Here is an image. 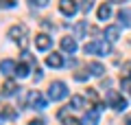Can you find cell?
Wrapping results in <instances>:
<instances>
[{"label": "cell", "mask_w": 131, "mask_h": 125, "mask_svg": "<svg viewBox=\"0 0 131 125\" xmlns=\"http://www.w3.org/2000/svg\"><path fill=\"white\" fill-rule=\"evenodd\" d=\"M98 116H101V110L98 108H90L85 119H83V125H98Z\"/></svg>", "instance_id": "cell-7"}, {"label": "cell", "mask_w": 131, "mask_h": 125, "mask_svg": "<svg viewBox=\"0 0 131 125\" xmlns=\"http://www.w3.org/2000/svg\"><path fill=\"white\" fill-rule=\"evenodd\" d=\"M68 97V88H66L63 81H52L50 88H48V99L52 101H59V99H66Z\"/></svg>", "instance_id": "cell-1"}, {"label": "cell", "mask_w": 131, "mask_h": 125, "mask_svg": "<svg viewBox=\"0 0 131 125\" xmlns=\"http://www.w3.org/2000/svg\"><path fill=\"white\" fill-rule=\"evenodd\" d=\"M118 20H120L125 26H131V9H120V13H118Z\"/></svg>", "instance_id": "cell-16"}, {"label": "cell", "mask_w": 131, "mask_h": 125, "mask_svg": "<svg viewBox=\"0 0 131 125\" xmlns=\"http://www.w3.org/2000/svg\"><path fill=\"white\" fill-rule=\"evenodd\" d=\"M2 116H5V119H11V121H13V119H18V112H15L11 105H5V110H2Z\"/></svg>", "instance_id": "cell-17"}, {"label": "cell", "mask_w": 131, "mask_h": 125, "mask_svg": "<svg viewBox=\"0 0 131 125\" xmlns=\"http://www.w3.org/2000/svg\"><path fill=\"white\" fill-rule=\"evenodd\" d=\"M83 51H85V55H94V53H101V55H107L109 51H112V46H109L105 40H101V42H90V44H85L83 46Z\"/></svg>", "instance_id": "cell-2"}, {"label": "cell", "mask_w": 131, "mask_h": 125, "mask_svg": "<svg viewBox=\"0 0 131 125\" xmlns=\"http://www.w3.org/2000/svg\"><path fill=\"white\" fill-rule=\"evenodd\" d=\"M15 68H18V66H15L13 59H2V61H0V73H5L7 77L15 75Z\"/></svg>", "instance_id": "cell-8"}, {"label": "cell", "mask_w": 131, "mask_h": 125, "mask_svg": "<svg viewBox=\"0 0 131 125\" xmlns=\"http://www.w3.org/2000/svg\"><path fill=\"white\" fill-rule=\"evenodd\" d=\"M88 70H90V75H94V77H103V73H105L103 64H98V61H90Z\"/></svg>", "instance_id": "cell-12"}, {"label": "cell", "mask_w": 131, "mask_h": 125, "mask_svg": "<svg viewBox=\"0 0 131 125\" xmlns=\"http://www.w3.org/2000/svg\"><path fill=\"white\" fill-rule=\"evenodd\" d=\"M46 64L52 66V68H61V66H63V57H61L59 53H52V55L46 57Z\"/></svg>", "instance_id": "cell-11"}, {"label": "cell", "mask_w": 131, "mask_h": 125, "mask_svg": "<svg viewBox=\"0 0 131 125\" xmlns=\"http://www.w3.org/2000/svg\"><path fill=\"white\" fill-rule=\"evenodd\" d=\"M70 105L74 108V110H81V108H83V97H79V94L72 97V99H70Z\"/></svg>", "instance_id": "cell-18"}, {"label": "cell", "mask_w": 131, "mask_h": 125, "mask_svg": "<svg viewBox=\"0 0 131 125\" xmlns=\"http://www.w3.org/2000/svg\"><path fill=\"white\" fill-rule=\"evenodd\" d=\"M63 125H81V123H79L77 119H66V121H63Z\"/></svg>", "instance_id": "cell-25"}, {"label": "cell", "mask_w": 131, "mask_h": 125, "mask_svg": "<svg viewBox=\"0 0 131 125\" xmlns=\"http://www.w3.org/2000/svg\"><path fill=\"white\" fill-rule=\"evenodd\" d=\"M0 7H7V9H11V7H15L13 0H0Z\"/></svg>", "instance_id": "cell-22"}, {"label": "cell", "mask_w": 131, "mask_h": 125, "mask_svg": "<svg viewBox=\"0 0 131 125\" xmlns=\"http://www.w3.org/2000/svg\"><path fill=\"white\" fill-rule=\"evenodd\" d=\"M61 48H63L66 53H74V51H77L74 37H63V40H61Z\"/></svg>", "instance_id": "cell-13"}, {"label": "cell", "mask_w": 131, "mask_h": 125, "mask_svg": "<svg viewBox=\"0 0 131 125\" xmlns=\"http://www.w3.org/2000/svg\"><path fill=\"white\" fill-rule=\"evenodd\" d=\"M109 2H125V0H109Z\"/></svg>", "instance_id": "cell-29"}, {"label": "cell", "mask_w": 131, "mask_h": 125, "mask_svg": "<svg viewBox=\"0 0 131 125\" xmlns=\"http://www.w3.org/2000/svg\"><path fill=\"white\" fill-rule=\"evenodd\" d=\"M18 90H22V88H18V83H13L11 79H7L5 86H2V97H11V94H15Z\"/></svg>", "instance_id": "cell-9"}, {"label": "cell", "mask_w": 131, "mask_h": 125, "mask_svg": "<svg viewBox=\"0 0 131 125\" xmlns=\"http://www.w3.org/2000/svg\"><path fill=\"white\" fill-rule=\"evenodd\" d=\"M24 35H26V24H18V26H13L9 31V37H11V40H20V42H22V46L26 44V37H24Z\"/></svg>", "instance_id": "cell-5"}, {"label": "cell", "mask_w": 131, "mask_h": 125, "mask_svg": "<svg viewBox=\"0 0 131 125\" xmlns=\"http://www.w3.org/2000/svg\"><path fill=\"white\" fill-rule=\"evenodd\" d=\"M59 9L63 15H74L79 11V5H77V0H59Z\"/></svg>", "instance_id": "cell-4"}, {"label": "cell", "mask_w": 131, "mask_h": 125, "mask_svg": "<svg viewBox=\"0 0 131 125\" xmlns=\"http://www.w3.org/2000/svg\"><path fill=\"white\" fill-rule=\"evenodd\" d=\"M31 5H37V7H46L48 0H31Z\"/></svg>", "instance_id": "cell-24"}, {"label": "cell", "mask_w": 131, "mask_h": 125, "mask_svg": "<svg viewBox=\"0 0 131 125\" xmlns=\"http://www.w3.org/2000/svg\"><path fill=\"white\" fill-rule=\"evenodd\" d=\"M28 125H44V121H31Z\"/></svg>", "instance_id": "cell-27"}, {"label": "cell", "mask_w": 131, "mask_h": 125, "mask_svg": "<svg viewBox=\"0 0 131 125\" xmlns=\"http://www.w3.org/2000/svg\"><path fill=\"white\" fill-rule=\"evenodd\" d=\"M85 31H88V22H79V24H77V35H79V37H83Z\"/></svg>", "instance_id": "cell-21"}, {"label": "cell", "mask_w": 131, "mask_h": 125, "mask_svg": "<svg viewBox=\"0 0 131 125\" xmlns=\"http://www.w3.org/2000/svg\"><path fill=\"white\" fill-rule=\"evenodd\" d=\"M107 101L112 103V108L114 110H127V99L122 97L120 92H116V90H112V92H107Z\"/></svg>", "instance_id": "cell-3"}, {"label": "cell", "mask_w": 131, "mask_h": 125, "mask_svg": "<svg viewBox=\"0 0 131 125\" xmlns=\"http://www.w3.org/2000/svg\"><path fill=\"white\" fill-rule=\"evenodd\" d=\"M88 97L96 101V99H98V94H96V90H94V88H88Z\"/></svg>", "instance_id": "cell-23"}, {"label": "cell", "mask_w": 131, "mask_h": 125, "mask_svg": "<svg viewBox=\"0 0 131 125\" xmlns=\"http://www.w3.org/2000/svg\"><path fill=\"white\" fill-rule=\"evenodd\" d=\"M31 105L35 108V110H44V108H46V99H44L39 92H33L31 94Z\"/></svg>", "instance_id": "cell-10"}, {"label": "cell", "mask_w": 131, "mask_h": 125, "mask_svg": "<svg viewBox=\"0 0 131 125\" xmlns=\"http://www.w3.org/2000/svg\"><path fill=\"white\" fill-rule=\"evenodd\" d=\"M96 15H98V20H107L109 15H112V7H109V5H105V2H103V5L98 7Z\"/></svg>", "instance_id": "cell-15"}, {"label": "cell", "mask_w": 131, "mask_h": 125, "mask_svg": "<svg viewBox=\"0 0 131 125\" xmlns=\"http://www.w3.org/2000/svg\"><path fill=\"white\" fill-rule=\"evenodd\" d=\"M105 37H107V42H116L120 37V29L118 26H107L105 29Z\"/></svg>", "instance_id": "cell-14"}, {"label": "cell", "mask_w": 131, "mask_h": 125, "mask_svg": "<svg viewBox=\"0 0 131 125\" xmlns=\"http://www.w3.org/2000/svg\"><path fill=\"white\" fill-rule=\"evenodd\" d=\"M125 125H131V116H127V121H125Z\"/></svg>", "instance_id": "cell-28"}, {"label": "cell", "mask_w": 131, "mask_h": 125, "mask_svg": "<svg viewBox=\"0 0 131 125\" xmlns=\"http://www.w3.org/2000/svg\"><path fill=\"white\" fill-rule=\"evenodd\" d=\"M52 44V37L46 35V33H39L37 37H35V46H37V51H48Z\"/></svg>", "instance_id": "cell-6"}, {"label": "cell", "mask_w": 131, "mask_h": 125, "mask_svg": "<svg viewBox=\"0 0 131 125\" xmlns=\"http://www.w3.org/2000/svg\"><path fill=\"white\" fill-rule=\"evenodd\" d=\"M92 0H81V11H83V13H90V11H92Z\"/></svg>", "instance_id": "cell-20"}, {"label": "cell", "mask_w": 131, "mask_h": 125, "mask_svg": "<svg viewBox=\"0 0 131 125\" xmlns=\"http://www.w3.org/2000/svg\"><path fill=\"white\" fill-rule=\"evenodd\" d=\"M74 79H79V81H83V79H88V75H85V73H77V75H74Z\"/></svg>", "instance_id": "cell-26"}, {"label": "cell", "mask_w": 131, "mask_h": 125, "mask_svg": "<svg viewBox=\"0 0 131 125\" xmlns=\"http://www.w3.org/2000/svg\"><path fill=\"white\" fill-rule=\"evenodd\" d=\"M15 75H18V77H26V75H28V66H26V64H18Z\"/></svg>", "instance_id": "cell-19"}]
</instances>
